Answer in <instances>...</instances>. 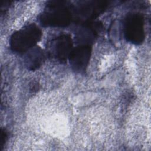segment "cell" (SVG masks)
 <instances>
[{
    "label": "cell",
    "mask_w": 151,
    "mask_h": 151,
    "mask_svg": "<svg viewBox=\"0 0 151 151\" xmlns=\"http://www.w3.org/2000/svg\"><path fill=\"white\" fill-rule=\"evenodd\" d=\"M41 36V31L36 25H26L11 35L9 41L11 50L18 54L27 52L35 47Z\"/></svg>",
    "instance_id": "6da1fadb"
},
{
    "label": "cell",
    "mask_w": 151,
    "mask_h": 151,
    "mask_svg": "<svg viewBox=\"0 0 151 151\" xmlns=\"http://www.w3.org/2000/svg\"><path fill=\"white\" fill-rule=\"evenodd\" d=\"M72 18L71 11L63 1H52L40 17V22L48 27H66Z\"/></svg>",
    "instance_id": "7a4b0ae2"
},
{
    "label": "cell",
    "mask_w": 151,
    "mask_h": 151,
    "mask_svg": "<svg viewBox=\"0 0 151 151\" xmlns=\"http://www.w3.org/2000/svg\"><path fill=\"white\" fill-rule=\"evenodd\" d=\"M73 49V41L68 34H61L52 38L47 47L48 55L52 59L61 63L68 59Z\"/></svg>",
    "instance_id": "3957f363"
},
{
    "label": "cell",
    "mask_w": 151,
    "mask_h": 151,
    "mask_svg": "<svg viewBox=\"0 0 151 151\" xmlns=\"http://www.w3.org/2000/svg\"><path fill=\"white\" fill-rule=\"evenodd\" d=\"M124 32L129 42L134 44L142 43L145 37L143 17L137 13L129 14L124 22Z\"/></svg>",
    "instance_id": "277c9868"
},
{
    "label": "cell",
    "mask_w": 151,
    "mask_h": 151,
    "mask_svg": "<svg viewBox=\"0 0 151 151\" xmlns=\"http://www.w3.org/2000/svg\"><path fill=\"white\" fill-rule=\"evenodd\" d=\"M91 54V48L89 45L80 44L73 48L69 55L70 65L76 73L84 72L88 65Z\"/></svg>",
    "instance_id": "5b68a950"
},
{
    "label": "cell",
    "mask_w": 151,
    "mask_h": 151,
    "mask_svg": "<svg viewBox=\"0 0 151 151\" xmlns=\"http://www.w3.org/2000/svg\"><path fill=\"white\" fill-rule=\"evenodd\" d=\"M101 29L98 22H87L81 24L76 34V38L81 45H89L97 37Z\"/></svg>",
    "instance_id": "8992f818"
},
{
    "label": "cell",
    "mask_w": 151,
    "mask_h": 151,
    "mask_svg": "<svg viewBox=\"0 0 151 151\" xmlns=\"http://www.w3.org/2000/svg\"><path fill=\"white\" fill-rule=\"evenodd\" d=\"M45 58L44 52L40 47H34L28 52L25 58V64L28 69L35 70L42 64Z\"/></svg>",
    "instance_id": "52a82bcc"
},
{
    "label": "cell",
    "mask_w": 151,
    "mask_h": 151,
    "mask_svg": "<svg viewBox=\"0 0 151 151\" xmlns=\"http://www.w3.org/2000/svg\"><path fill=\"white\" fill-rule=\"evenodd\" d=\"M7 139V133L5 130L1 129L0 134V148L3 147Z\"/></svg>",
    "instance_id": "ba28073f"
}]
</instances>
